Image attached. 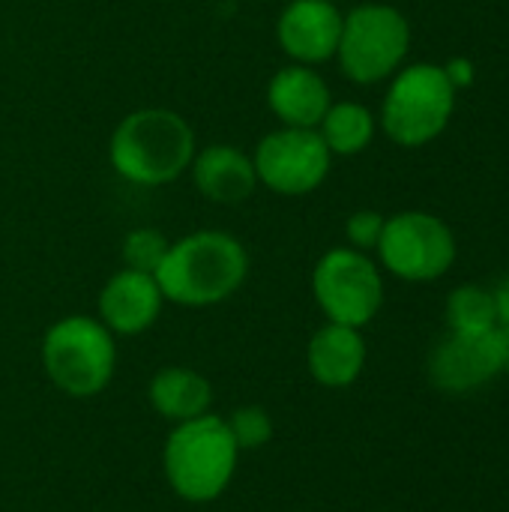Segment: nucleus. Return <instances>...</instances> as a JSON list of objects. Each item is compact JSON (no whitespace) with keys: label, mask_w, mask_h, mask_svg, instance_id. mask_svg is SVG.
I'll return each mask as SVG.
<instances>
[{"label":"nucleus","mask_w":509,"mask_h":512,"mask_svg":"<svg viewBox=\"0 0 509 512\" xmlns=\"http://www.w3.org/2000/svg\"><path fill=\"white\" fill-rule=\"evenodd\" d=\"M249 276V252L228 231H195L168 246L165 261L156 270L162 297L204 309L234 297Z\"/></svg>","instance_id":"obj_1"},{"label":"nucleus","mask_w":509,"mask_h":512,"mask_svg":"<svg viewBox=\"0 0 509 512\" xmlns=\"http://www.w3.org/2000/svg\"><path fill=\"white\" fill-rule=\"evenodd\" d=\"M108 159L132 186H165L189 171L195 132L189 120L171 108H138L114 126Z\"/></svg>","instance_id":"obj_2"},{"label":"nucleus","mask_w":509,"mask_h":512,"mask_svg":"<svg viewBox=\"0 0 509 512\" xmlns=\"http://www.w3.org/2000/svg\"><path fill=\"white\" fill-rule=\"evenodd\" d=\"M240 450L231 429L216 414L177 423L162 450V468L171 492L189 504L216 501L234 480Z\"/></svg>","instance_id":"obj_3"},{"label":"nucleus","mask_w":509,"mask_h":512,"mask_svg":"<svg viewBox=\"0 0 509 512\" xmlns=\"http://www.w3.org/2000/svg\"><path fill=\"white\" fill-rule=\"evenodd\" d=\"M39 354L48 381L72 399L99 396L111 384L117 366L114 333L90 315L54 321L42 336Z\"/></svg>","instance_id":"obj_4"},{"label":"nucleus","mask_w":509,"mask_h":512,"mask_svg":"<svg viewBox=\"0 0 509 512\" xmlns=\"http://www.w3.org/2000/svg\"><path fill=\"white\" fill-rule=\"evenodd\" d=\"M456 87L444 66L414 63L393 75L381 105V126L399 147L417 150L432 144L456 111Z\"/></svg>","instance_id":"obj_5"},{"label":"nucleus","mask_w":509,"mask_h":512,"mask_svg":"<svg viewBox=\"0 0 509 512\" xmlns=\"http://www.w3.org/2000/svg\"><path fill=\"white\" fill-rule=\"evenodd\" d=\"M411 48V24L390 3H363L342 18L339 66L354 84H378L393 78Z\"/></svg>","instance_id":"obj_6"},{"label":"nucleus","mask_w":509,"mask_h":512,"mask_svg":"<svg viewBox=\"0 0 509 512\" xmlns=\"http://www.w3.org/2000/svg\"><path fill=\"white\" fill-rule=\"evenodd\" d=\"M312 294L330 324L360 330L384 306V279L366 252L339 246L318 258L312 270Z\"/></svg>","instance_id":"obj_7"},{"label":"nucleus","mask_w":509,"mask_h":512,"mask_svg":"<svg viewBox=\"0 0 509 512\" xmlns=\"http://www.w3.org/2000/svg\"><path fill=\"white\" fill-rule=\"evenodd\" d=\"M378 258L405 282H435L456 261V237L441 216L405 210L384 222Z\"/></svg>","instance_id":"obj_8"},{"label":"nucleus","mask_w":509,"mask_h":512,"mask_svg":"<svg viewBox=\"0 0 509 512\" xmlns=\"http://www.w3.org/2000/svg\"><path fill=\"white\" fill-rule=\"evenodd\" d=\"M252 162L261 186L285 198H303L327 180L333 153L318 129L282 126L258 141Z\"/></svg>","instance_id":"obj_9"},{"label":"nucleus","mask_w":509,"mask_h":512,"mask_svg":"<svg viewBox=\"0 0 509 512\" xmlns=\"http://www.w3.org/2000/svg\"><path fill=\"white\" fill-rule=\"evenodd\" d=\"M504 372V330L450 333L429 357V378L444 393H468Z\"/></svg>","instance_id":"obj_10"},{"label":"nucleus","mask_w":509,"mask_h":512,"mask_svg":"<svg viewBox=\"0 0 509 512\" xmlns=\"http://www.w3.org/2000/svg\"><path fill=\"white\" fill-rule=\"evenodd\" d=\"M342 12L333 0H291L279 21L276 39L279 48L303 66L324 63L336 57L342 36Z\"/></svg>","instance_id":"obj_11"},{"label":"nucleus","mask_w":509,"mask_h":512,"mask_svg":"<svg viewBox=\"0 0 509 512\" xmlns=\"http://www.w3.org/2000/svg\"><path fill=\"white\" fill-rule=\"evenodd\" d=\"M162 303L156 276L123 267L99 291V321L114 336H138L156 324Z\"/></svg>","instance_id":"obj_12"},{"label":"nucleus","mask_w":509,"mask_h":512,"mask_svg":"<svg viewBox=\"0 0 509 512\" xmlns=\"http://www.w3.org/2000/svg\"><path fill=\"white\" fill-rule=\"evenodd\" d=\"M267 105L282 126L318 129L327 108L333 105V96L321 72H315V66L291 63V66H282L270 78Z\"/></svg>","instance_id":"obj_13"},{"label":"nucleus","mask_w":509,"mask_h":512,"mask_svg":"<svg viewBox=\"0 0 509 512\" xmlns=\"http://www.w3.org/2000/svg\"><path fill=\"white\" fill-rule=\"evenodd\" d=\"M189 171L195 189L213 204H240L258 186L252 156L234 144H207L195 153Z\"/></svg>","instance_id":"obj_14"},{"label":"nucleus","mask_w":509,"mask_h":512,"mask_svg":"<svg viewBox=\"0 0 509 512\" xmlns=\"http://www.w3.org/2000/svg\"><path fill=\"white\" fill-rule=\"evenodd\" d=\"M309 375L330 390L351 387L366 366V342L357 327L345 324H324L306 348Z\"/></svg>","instance_id":"obj_15"},{"label":"nucleus","mask_w":509,"mask_h":512,"mask_svg":"<svg viewBox=\"0 0 509 512\" xmlns=\"http://www.w3.org/2000/svg\"><path fill=\"white\" fill-rule=\"evenodd\" d=\"M150 405L159 417L177 423L195 420L201 414H210V402H213V387L210 381L186 366H165L153 375L150 381Z\"/></svg>","instance_id":"obj_16"},{"label":"nucleus","mask_w":509,"mask_h":512,"mask_svg":"<svg viewBox=\"0 0 509 512\" xmlns=\"http://www.w3.org/2000/svg\"><path fill=\"white\" fill-rule=\"evenodd\" d=\"M318 135L333 156H357L375 138V114L360 102H333L318 123Z\"/></svg>","instance_id":"obj_17"},{"label":"nucleus","mask_w":509,"mask_h":512,"mask_svg":"<svg viewBox=\"0 0 509 512\" xmlns=\"http://www.w3.org/2000/svg\"><path fill=\"white\" fill-rule=\"evenodd\" d=\"M447 327L450 333H489L498 330V312L492 291L480 285H459L447 297Z\"/></svg>","instance_id":"obj_18"},{"label":"nucleus","mask_w":509,"mask_h":512,"mask_svg":"<svg viewBox=\"0 0 509 512\" xmlns=\"http://www.w3.org/2000/svg\"><path fill=\"white\" fill-rule=\"evenodd\" d=\"M171 240L159 228H135L123 237V267L156 276Z\"/></svg>","instance_id":"obj_19"},{"label":"nucleus","mask_w":509,"mask_h":512,"mask_svg":"<svg viewBox=\"0 0 509 512\" xmlns=\"http://www.w3.org/2000/svg\"><path fill=\"white\" fill-rule=\"evenodd\" d=\"M228 429H231V438L237 444V450H258L264 447L270 438H273V420L264 408L258 405H246V408H237L228 420Z\"/></svg>","instance_id":"obj_20"},{"label":"nucleus","mask_w":509,"mask_h":512,"mask_svg":"<svg viewBox=\"0 0 509 512\" xmlns=\"http://www.w3.org/2000/svg\"><path fill=\"white\" fill-rule=\"evenodd\" d=\"M384 222L387 219L378 210H357V213H351L348 222H345V237H348L351 249H360V252L378 249V240L384 234Z\"/></svg>","instance_id":"obj_21"},{"label":"nucleus","mask_w":509,"mask_h":512,"mask_svg":"<svg viewBox=\"0 0 509 512\" xmlns=\"http://www.w3.org/2000/svg\"><path fill=\"white\" fill-rule=\"evenodd\" d=\"M444 72H447V78H450V84L456 87V90H462V87H468V84H474V63L468 60V57H453L447 66H444Z\"/></svg>","instance_id":"obj_22"},{"label":"nucleus","mask_w":509,"mask_h":512,"mask_svg":"<svg viewBox=\"0 0 509 512\" xmlns=\"http://www.w3.org/2000/svg\"><path fill=\"white\" fill-rule=\"evenodd\" d=\"M492 297H495V312H498V327L509 333V276H504L501 282H498V288L492 291Z\"/></svg>","instance_id":"obj_23"},{"label":"nucleus","mask_w":509,"mask_h":512,"mask_svg":"<svg viewBox=\"0 0 509 512\" xmlns=\"http://www.w3.org/2000/svg\"><path fill=\"white\" fill-rule=\"evenodd\" d=\"M504 372H509V333H504Z\"/></svg>","instance_id":"obj_24"}]
</instances>
